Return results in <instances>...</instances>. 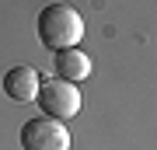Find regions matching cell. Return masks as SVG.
<instances>
[{"label": "cell", "mask_w": 157, "mask_h": 150, "mask_svg": "<svg viewBox=\"0 0 157 150\" xmlns=\"http://www.w3.org/2000/svg\"><path fill=\"white\" fill-rule=\"evenodd\" d=\"M35 32L39 42L52 52L77 49V42L84 39V17L73 4H45L35 17Z\"/></svg>", "instance_id": "1"}, {"label": "cell", "mask_w": 157, "mask_h": 150, "mask_svg": "<svg viewBox=\"0 0 157 150\" xmlns=\"http://www.w3.org/2000/svg\"><path fill=\"white\" fill-rule=\"evenodd\" d=\"M35 101H39L42 115L56 119V122H67V119H73V115L80 112V87H77V84L59 80V77H52V80H42V84H39Z\"/></svg>", "instance_id": "2"}, {"label": "cell", "mask_w": 157, "mask_h": 150, "mask_svg": "<svg viewBox=\"0 0 157 150\" xmlns=\"http://www.w3.org/2000/svg\"><path fill=\"white\" fill-rule=\"evenodd\" d=\"M21 147L25 150H70L67 122H56L49 115H35L21 126Z\"/></svg>", "instance_id": "3"}, {"label": "cell", "mask_w": 157, "mask_h": 150, "mask_svg": "<svg viewBox=\"0 0 157 150\" xmlns=\"http://www.w3.org/2000/svg\"><path fill=\"white\" fill-rule=\"evenodd\" d=\"M39 84H42V73L28 67V63H21V67H11L4 73V80H0V87H4V94L17 101V105H25V101H35L39 94Z\"/></svg>", "instance_id": "4"}, {"label": "cell", "mask_w": 157, "mask_h": 150, "mask_svg": "<svg viewBox=\"0 0 157 150\" xmlns=\"http://www.w3.org/2000/svg\"><path fill=\"white\" fill-rule=\"evenodd\" d=\"M52 63H56V77L67 84H80L91 77V56L80 49H63V52H56Z\"/></svg>", "instance_id": "5"}]
</instances>
